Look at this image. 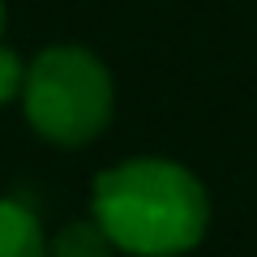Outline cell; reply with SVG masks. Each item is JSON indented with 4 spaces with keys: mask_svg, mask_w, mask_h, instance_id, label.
I'll list each match as a JSON object with an SVG mask.
<instances>
[{
    "mask_svg": "<svg viewBox=\"0 0 257 257\" xmlns=\"http://www.w3.org/2000/svg\"><path fill=\"white\" fill-rule=\"evenodd\" d=\"M94 223L120 253L180 257L202 244L210 197L189 167L167 159H128L94 180Z\"/></svg>",
    "mask_w": 257,
    "mask_h": 257,
    "instance_id": "1",
    "label": "cell"
},
{
    "mask_svg": "<svg viewBox=\"0 0 257 257\" xmlns=\"http://www.w3.org/2000/svg\"><path fill=\"white\" fill-rule=\"evenodd\" d=\"M111 73L86 47L60 43L30 60L22 73V107L39 138L56 146H82L111 120Z\"/></svg>",
    "mask_w": 257,
    "mask_h": 257,
    "instance_id": "2",
    "label": "cell"
},
{
    "mask_svg": "<svg viewBox=\"0 0 257 257\" xmlns=\"http://www.w3.org/2000/svg\"><path fill=\"white\" fill-rule=\"evenodd\" d=\"M0 257H47V240L35 210L0 197Z\"/></svg>",
    "mask_w": 257,
    "mask_h": 257,
    "instance_id": "3",
    "label": "cell"
},
{
    "mask_svg": "<svg viewBox=\"0 0 257 257\" xmlns=\"http://www.w3.org/2000/svg\"><path fill=\"white\" fill-rule=\"evenodd\" d=\"M111 240L99 223H69L60 236L47 244V257H111Z\"/></svg>",
    "mask_w": 257,
    "mask_h": 257,
    "instance_id": "4",
    "label": "cell"
},
{
    "mask_svg": "<svg viewBox=\"0 0 257 257\" xmlns=\"http://www.w3.org/2000/svg\"><path fill=\"white\" fill-rule=\"evenodd\" d=\"M22 90V64L9 47H0V103H9Z\"/></svg>",
    "mask_w": 257,
    "mask_h": 257,
    "instance_id": "5",
    "label": "cell"
},
{
    "mask_svg": "<svg viewBox=\"0 0 257 257\" xmlns=\"http://www.w3.org/2000/svg\"><path fill=\"white\" fill-rule=\"evenodd\" d=\"M0 30H5V5H0Z\"/></svg>",
    "mask_w": 257,
    "mask_h": 257,
    "instance_id": "6",
    "label": "cell"
}]
</instances>
